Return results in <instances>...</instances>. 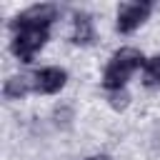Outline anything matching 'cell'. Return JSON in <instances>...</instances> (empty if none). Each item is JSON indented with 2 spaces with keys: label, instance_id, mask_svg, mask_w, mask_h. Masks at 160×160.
Masks as SVG:
<instances>
[{
  "label": "cell",
  "instance_id": "1",
  "mask_svg": "<svg viewBox=\"0 0 160 160\" xmlns=\"http://www.w3.org/2000/svg\"><path fill=\"white\" fill-rule=\"evenodd\" d=\"M145 65V58L138 48H120L110 55L108 65H105V72H102V88L108 92H118V90H125L128 80Z\"/></svg>",
  "mask_w": 160,
  "mask_h": 160
},
{
  "label": "cell",
  "instance_id": "10",
  "mask_svg": "<svg viewBox=\"0 0 160 160\" xmlns=\"http://www.w3.org/2000/svg\"><path fill=\"white\" fill-rule=\"evenodd\" d=\"M85 160H112V158L105 155V152H100V155H90V158H85Z\"/></svg>",
  "mask_w": 160,
  "mask_h": 160
},
{
  "label": "cell",
  "instance_id": "3",
  "mask_svg": "<svg viewBox=\"0 0 160 160\" xmlns=\"http://www.w3.org/2000/svg\"><path fill=\"white\" fill-rule=\"evenodd\" d=\"M55 18H58V8L52 2H38V5H30L22 12H18L12 18L10 28H12V32L15 30H28V28H42V30H48L55 22Z\"/></svg>",
  "mask_w": 160,
  "mask_h": 160
},
{
  "label": "cell",
  "instance_id": "6",
  "mask_svg": "<svg viewBox=\"0 0 160 160\" xmlns=\"http://www.w3.org/2000/svg\"><path fill=\"white\" fill-rule=\"evenodd\" d=\"M70 40H72L75 45H90V42L95 40V25H92V18H90V15H85V12L75 15Z\"/></svg>",
  "mask_w": 160,
  "mask_h": 160
},
{
  "label": "cell",
  "instance_id": "7",
  "mask_svg": "<svg viewBox=\"0 0 160 160\" xmlns=\"http://www.w3.org/2000/svg\"><path fill=\"white\" fill-rule=\"evenodd\" d=\"M32 90V75H12L2 85V95L8 100H20Z\"/></svg>",
  "mask_w": 160,
  "mask_h": 160
},
{
  "label": "cell",
  "instance_id": "5",
  "mask_svg": "<svg viewBox=\"0 0 160 160\" xmlns=\"http://www.w3.org/2000/svg\"><path fill=\"white\" fill-rule=\"evenodd\" d=\"M65 82H68V72L55 65H48V68H40L38 72H32V90L42 92V95L60 92L65 88Z\"/></svg>",
  "mask_w": 160,
  "mask_h": 160
},
{
  "label": "cell",
  "instance_id": "4",
  "mask_svg": "<svg viewBox=\"0 0 160 160\" xmlns=\"http://www.w3.org/2000/svg\"><path fill=\"white\" fill-rule=\"evenodd\" d=\"M152 2L150 0H135V2H122L120 8H118V18H115V28H118V32H122V35H128V32H132V30H138L148 18H150V12H152Z\"/></svg>",
  "mask_w": 160,
  "mask_h": 160
},
{
  "label": "cell",
  "instance_id": "2",
  "mask_svg": "<svg viewBox=\"0 0 160 160\" xmlns=\"http://www.w3.org/2000/svg\"><path fill=\"white\" fill-rule=\"evenodd\" d=\"M50 32L42 28H28V30H15L12 40H10V52L20 60V62H30L48 42Z\"/></svg>",
  "mask_w": 160,
  "mask_h": 160
},
{
  "label": "cell",
  "instance_id": "9",
  "mask_svg": "<svg viewBox=\"0 0 160 160\" xmlns=\"http://www.w3.org/2000/svg\"><path fill=\"white\" fill-rule=\"evenodd\" d=\"M128 102H130V95H128L125 90L110 92V108H115V110H125V108H128Z\"/></svg>",
  "mask_w": 160,
  "mask_h": 160
},
{
  "label": "cell",
  "instance_id": "8",
  "mask_svg": "<svg viewBox=\"0 0 160 160\" xmlns=\"http://www.w3.org/2000/svg\"><path fill=\"white\" fill-rule=\"evenodd\" d=\"M142 82L148 88L160 85V52L145 60V65H142Z\"/></svg>",
  "mask_w": 160,
  "mask_h": 160
}]
</instances>
